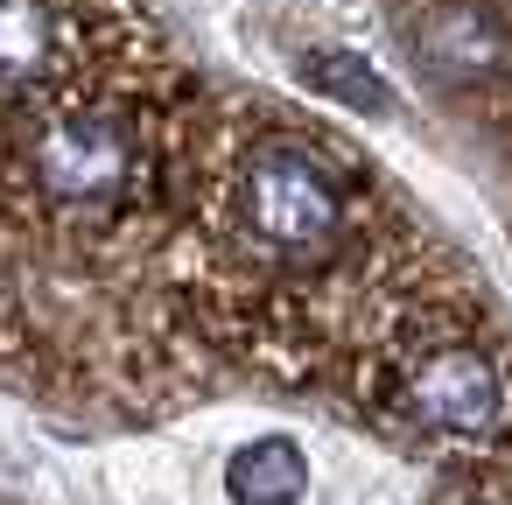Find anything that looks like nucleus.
<instances>
[{"label": "nucleus", "instance_id": "obj_1", "mask_svg": "<svg viewBox=\"0 0 512 505\" xmlns=\"http://www.w3.org/2000/svg\"><path fill=\"white\" fill-rule=\"evenodd\" d=\"M351 400L372 428L407 449L484 463L512 449V344L456 295H428L379 358L351 379Z\"/></svg>", "mask_w": 512, "mask_h": 505}, {"label": "nucleus", "instance_id": "obj_2", "mask_svg": "<svg viewBox=\"0 0 512 505\" xmlns=\"http://www.w3.org/2000/svg\"><path fill=\"white\" fill-rule=\"evenodd\" d=\"M400 43L435 92H491L512 78V29L484 0H421L400 22Z\"/></svg>", "mask_w": 512, "mask_h": 505}, {"label": "nucleus", "instance_id": "obj_3", "mask_svg": "<svg viewBox=\"0 0 512 505\" xmlns=\"http://www.w3.org/2000/svg\"><path fill=\"white\" fill-rule=\"evenodd\" d=\"M64 15L57 0H0V99H43L64 78Z\"/></svg>", "mask_w": 512, "mask_h": 505}, {"label": "nucleus", "instance_id": "obj_4", "mask_svg": "<svg viewBox=\"0 0 512 505\" xmlns=\"http://www.w3.org/2000/svg\"><path fill=\"white\" fill-rule=\"evenodd\" d=\"M225 491H232V505H302L309 498V463L288 435H260L225 463Z\"/></svg>", "mask_w": 512, "mask_h": 505}, {"label": "nucleus", "instance_id": "obj_5", "mask_svg": "<svg viewBox=\"0 0 512 505\" xmlns=\"http://www.w3.org/2000/svg\"><path fill=\"white\" fill-rule=\"evenodd\" d=\"M295 71H302L309 92H323V99H337V106H351V113H386V106H393L386 78H379L365 57H351V50H316V57H302Z\"/></svg>", "mask_w": 512, "mask_h": 505}, {"label": "nucleus", "instance_id": "obj_6", "mask_svg": "<svg viewBox=\"0 0 512 505\" xmlns=\"http://www.w3.org/2000/svg\"><path fill=\"white\" fill-rule=\"evenodd\" d=\"M435 505H512V449L484 456V463H463Z\"/></svg>", "mask_w": 512, "mask_h": 505}]
</instances>
